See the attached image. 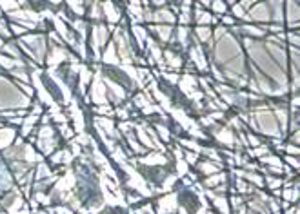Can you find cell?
Returning a JSON list of instances; mask_svg holds the SVG:
<instances>
[{"label":"cell","mask_w":300,"mask_h":214,"mask_svg":"<svg viewBox=\"0 0 300 214\" xmlns=\"http://www.w3.org/2000/svg\"><path fill=\"white\" fill-rule=\"evenodd\" d=\"M215 207H216V209H218L222 214H231L230 200H228V198H216V200H215Z\"/></svg>","instance_id":"cell-1"},{"label":"cell","mask_w":300,"mask_h":214,"mask_svg":"<svg viewBox=\"0 0 300 214\" xmlns=\"http://www.w3.org/2000/svg\"><path fill=\"white\" fill-rule=\"evenodd\" d=\"M211 11H215V13H228V4H222V2H211V7H210Z\"/></svg>","instance_id":"cell-2"},{"label":"cell","mask_w":300,"mask_h":214,"mask_svg":"<svg viewBox=\"0 0 300 214\" xmlns=\"http://www.w3.org/2000/svg\"><path fill=\"white\" fill-rule=\"evenodd\" d=\"M224 176L226 175H216L215 178H206V185H211V187H215L216 184H220V182H224Z\"/></svg>","instance_id":"cell-3"},{"label":"cell","mask_w":300,"mask_h":214,"mask_svg":"<svg viewBox=\"0 0 300 214\" xmlns=\"http://www.w3.org/2000/svg\"><path fill=\"white\" fill-rule=\"evenodd\" d=\"M282 149L286 151V155H290V156H296V155H298V147H296V145H293V144L284 145Z\"/></svg>","instance_id":"cell-4"},{"label":"cell","mask_w":300,"mask_h":214,"mask_svg":"<svg viewBox=\"0 0 300 214\" xmlns=\"http://www.w3.org/2000/svg\"><path fill=\"white\" fill-rule=\"evenodd\" d=\"M196 35H198L202 40H208V38H211L210 27H198V29H196Z\"/></svg>","instance_id":"cell-5"},{"label":"cell","mask_w":300,"mask_h":214,"mask_svg":"<svg viewBox=\"0 0 300 214\" xmlns=\"http://www.w3.org/2000/svg\"><path fill=\"white\" fill-rule=\"evenodd\" d=\"M284 160L286 162H288V164L291 165V167H293V169H298V162H296V158L295 156H290V155H284Z\"/></svg>","instance_id":"cell-6"},{"label":"cell","mask_w":300,"mask_h":214,"mask_svg":"<svg viewBox=\"0 0 300 214\" xmlns=\"http://www.w3.org/2000/svg\"><path fill=\"white\" fill-rule=\"evenodd\" d=\"M236 20L233 18L231 15H222V24H228V25H235Z\"/></svg>","instance_id":"cell-7"},{"label":"cell","mask_w":300,"mask_h":214,"mask_svg":"<svg viewBox=\"0 0 300 214\" xmlns=\"http://www.w3.org/2000/svg\"><path fill=\"white\" fill-rule=\"evenodd\" d=\"M186 160H188V164L196 165V160H198V156H196V155H186Z\"/></svg>","instance_id":"cell-8"},{"label":"cell","mask_w":300,"mask_h":214,"mask_svg":"<svg viewBox=\"0 0 300 214\" xmlns=\"http://www.w3.org/2000/svg\"><path fill=\"white\" fill-rule=\"evenodd\" d=\"M248 138H250V142H251V144H253V145H256V147H258L260 140L256 138V136H253V135H251V133H248Z\"/></svg>","instance_id":"cell-9"},{"label":"cell","mask_w":300,"mask_h":214,"mask_svg":"<svg viewBox=\"0 0 300 214\" xmlns=\"http://www.w3.org/2000/svg\"><path fill=\"white\" fill-rule=\"evenodd\" d=\"M290 40H291V44H293V47H295V45L298 44V36H296V33H291Z\"/></svg>","instance_id":"cell-10"}]
</instances>
